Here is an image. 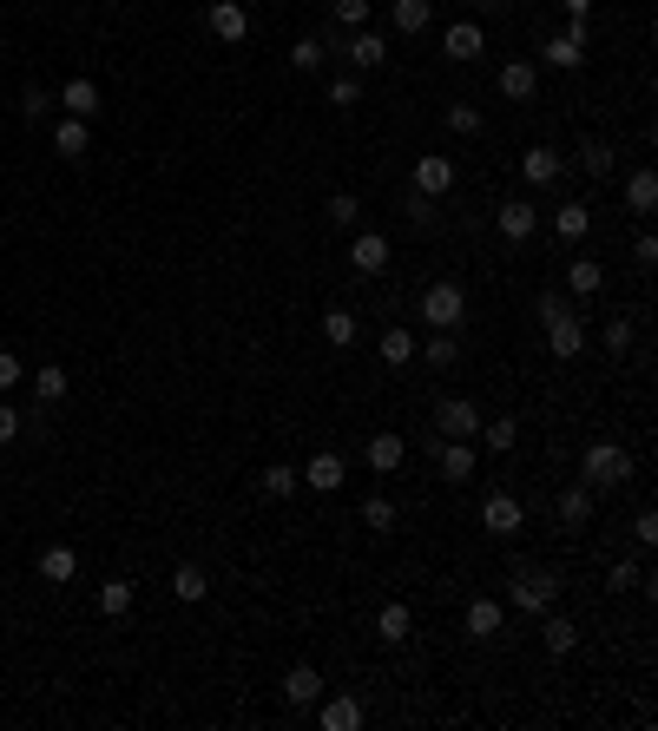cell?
Masks as SVG:
<instances>
[{"label":"cell","instance_id":"cell-1","mask_svg":"<svg viewBox=\"0 0 658 731\" xmlns=\"http://www.w3.org/2000/svg\"><path fill=\"white\" fill-rule=\"evenodd\" d=\"M415 317H422L428 330H461V323H468V290L441 277V284H428V290H422V303H415Z\"/></svg>","mask_w":658,"mask_h":731},{"label":"cell","instance_id":"cell-2","mask_svg":"<svg viewBox=\"0 0 658 731\" xmlns=\"http://www.w3.org/2000/svg\"><path fill=\"white\" fill-rule=\"evenodd\" d=\"M580 475H586V488H619V481H632V455L619 442H593L580 455Z\"/></svg>","mask_w":658,"mask_h":731},{"label":"cell","instance_id":"cell-3","mask_svg":"<svg viewBox=\"0 0 658 731\" xmlns=\"http://www.w3.org/2000/svg\"><path fill=\"white\" fill-rule=\"evenodd\" d=\"M507 600H514V613L540 620V613H547V606L560 600V580H553L547 567H527V573H514V593H507Z\"/></svg>","mask_w":658,"mask_h":731},{"label":"cell","instance_id":"cell-4","mask_svg":"<svg viewBox=\"0 0 658 731\" xmlns=\"http://www.w3.org/2000/svg\"><path fill=\"white\" fill-rule=\"evenodd\" d=\"M481 422H487V415L474 409L468 396L435 402V435H441V442H474V435H481Z\"/></svg>","mask_w":658,"mask_h":731},{"label":"cell","instance_id":"cell-5","mask_svg":"<svg viewBox=\"0 0 658 731\" xmlns=\"http://www.w3.org/2000/svg\"><path fill=\"white\" fill-rule=\"evenodd\" d=\"M547 323V350L560 356V363H580V350H586V323L573 317V310H553V317H540Z\"/></svg>","mask_w":658,"mask_h":731},{"label":"cell","instance_id":"cell-6","mask_svg":"<svg viewBox=\"0 0 658 731\" xmlns=\"http://www.w3.org/2000/svg\"><path fill=\"white\" fill-rule=\"evenodd\" d=\"M297 475H303V488H316V494H336V488L349 481V461L336 455V448H316V455L303 461Z\"/></svg>","mask_w":658,"mask_h":731},{"label":"cell","instance_id":"cell-7","mask_svg":"<svg viewBox=\"0 0 658 731\" xmlns=\"http://www.w3.org/2000/svg\"><path fill=\"white\" fill-rule=\"evenodd\" d=\"M204 27L218 33L224 47H237V40H251V7H244V0H211V14H204Z\"/></svg>","mask_w":658,"mask_h":731},{"label":"cell","instance_id":"cell-8","mask_svg":"<svg viewBox=\"0 0 658 731\" xmlns=\"http://www.w3.org/2000/svg\"><path fill=\"white\" fill-rule=\"evenodd\" d=\"M316 725L323 731H356L362 725V699L356 692H323V699H316Z\"/></svg>","mask_w":658,"mask_h":731},{"label":"cell","instance_id":"cell-9","mask_svg":"<svg viewBox=\"0 0 658 731\" xmlns=\"http://www.w3.org/2000/svg\"><path fill=\"white\" fill-rule=\"evenodd\" d=\"M336 53H349V66H356V73H376L382 60H389V40H382V33H369V27H356V33H343V47Z\"/></svg>","mask_w":658,"mask_h":731},{"label":"cell","instance_id":"cell-10","mask_svg":"<svg viewBox=\"0 0 658 731\" xmlns=\"http://www.w3.org/2000/svg\"><path fill=\"white\" fill-rule=\"evenodd\" d=\"M349 264H356V277H382L389 271V238L382 231H356L349 238Z\"/></svg>","mask_w":658,"mask_h":731},{"label":"cell","instance_id":"cell-11","mask_svg":"<svg viewBox=\"0 0 658 731\" xmlns=\"http://www.w3.org/2000/svg\"><path fill=\"white\" fill-rule=\"evenodd\" d=\"M494 231H501V238H507V244H527V238H533V231H540V211H533V205H527V198H507V205H501V211H494Z\"/></svg>","mask_w":658,"mask_h":731},{"label":"cell","instance_id":"cell-12","mask_svg":"<svg viewBox=\"0 0 658 731\" xmlns=\"http://www.w3.org/2000/svg\"><path fill=\"white\" fill-rule=\"evenodd\" d=\"M441 53H448V60H461V66H468V60H481V53H487V33H481V20H455V27L441 33Z\"/></svg>","mask_w":658,"mask_h":731},{"label":"cell","instance_id":"cell-13","mask_svg":"<svg viewBox=\"0 0 658 731\" xmlns=\"http://www.w3.org/2000/svg\"><path fill=\"white\" fill-rule=\"evenodd\" d=\"M481 527L487 534H520V527H527V508H520L514 494H487L481 501Z\"/></svg>","mask_w":658,"mask_h":731},{"label":"cell","instance_id":"cell-14","mask_svg":"<svg viewBox=\"0 0 658 731\" xmlns=\"http://www.w3.org/2000/svg\"><path fill=\"white\" fill-rule=\"evenodd\" d=\"M415 191H422V198H441V191H455V159H441V152H422V159H415Z\"/></svg>","mask_w":658,"mask_h":731},{"label":"cell","instance_id":"cell-15","mask_svg":"<svg viewBox=\"0 0 658 731\" xmlns=\"http://www.w3.org/2000/svg\"><path fill=\"white\" fill-rule=\"evenodd\" d=\"M474 461H481V455H474V442H441L435 448L441 481H455V488H461V481H474Z\"/></svg>","mask_w":658,"mask_h":731},{"label":"cell","instance_id":"cell-16","mask_svg":"<svg viewBox=\"0 0 658 731\" xmlns=\"http://www.w3.org/2000/svg\"><path fill=\"white\" fill-rule=\"evenodd\" d=\"M283 699L297 705V712H310V705L323 699V672H316V666H290V672H283Z\"/></svg>","mask_w":658,"mask_h":731},{"label":"cell","instance_id":"cell-17","mask_svg":"<svg viewBox=\"0 0 658 731\" xmlns=\"http://www.w3.org/2000/svg\"><path fill=\"white\" fill-rule=\"evenodd\" d=\"M626 211H632V218H652V211H658V172H652V165H639V172L626 178Z\"/></svg>","mask_w":658,"mask_h":731},{"label":"cell","instance_id":"cell-18","mask_svg":"<svg viewBox=\"0 0 658 731\" xmlns=\"http://www.w3.org/2000/svg\"><path fill=\"white\" fill-rule=\"evenodd\" d=\"M560 152H553V145H527V152H520V178H527V185H553V178H560Z\"/></svg>","mask_w":658,"mask_h":731},{"label":"cell","instance_id":"cell-19","mask_svg":"<svg viewBox=\"0 0 658 731\" xmlns=\"http://www.w3.org/2000/svg\"><path fill=\"white\" fill-rule=\"evenodd\" d=\"M494 86H501L507 99H533V93H540V66H533V60H507Z\"/></svg>","mask_w":658,"mask_h":731},{"label":"cell","instance_id":"cell-20","mask_svg":"<svg viewBox=\"0 0 658 731\" xmlns=\"http://www.w3.org/2000/svg\"><path fill=\"white\" fill-rule=\"evenodd\" d=\"M461 626H468V639H494L507 626V606L501 600H468V620Z\"/></svg>","mask_w":658,"mask_h":731},{"label":"cell","instance_id":"cell-21","mask_svg":"<svg viewBox=\"0 0 658 731\" xmlns=\"http://www.w3.org/2000/svg\"><path fill=\"white\" fill-rule=\"evenodd\" d=\"M566 290H573V297H599V290H606V264H599V257H573V264H566Z\"/></svg>","mask_w":658,"mask_h":731},{"label":"cell","instance_id":"cell-22","mask_svg":"<svg viewBox=\"0 0 658 731\" xmlns=\"http://www.w3.org/2000/svg\"><path fill=\"white\" fill-rule=\"evenodd\" d=\"M362 461H369L376 475H395V468L408 461V442H402V435H376V442L362 448Z\"/></svg>","mask_w":658,"mask_h":731},{"label":"cell","instance_id":"cell-23","mask_svg":"<svg viewBox=\"0 0 658 731\" xmlns=\"http://www.w3.org/2000/svg\"><path fill=\"white\" fill-rule=\"evenodd\" d=\"M540 620H547V626H540V639H547V652H553V659H566V652L580 646V626L566 620V613H553V606H547Z\"/></svg>","mask_w":658,"mask_h":731},{"label":"cell","instance_id":"cell-24","mask_svg":"<svg viewBox=\"0 0 658 731\" xmlns=\"http://www.w3.org/2000/svg\"><path fill=\"white\" fill-rule=\"evenodd\" d=\"M86 145H93L86 119H73V112H66L60 126H53V152H60V159H86Z\"/></svg>","mask_w":658,"mask_h":731},{"label":"cell","instance_id":"cell-25","mask_svg":"<svg viewBox=\"0 0 658 731\" xmlns=\"http://www.w3.org/2000/svg\"><path fill=\"white\" fill-rule=\"evenodd\" d=\"M540 60H547V66H560V73H580V66H586V47L573 40V33H553L547 47H540Z\"/></svg>","mask_w":658,"mask_h":731},{"label":"cell","instance_id":"cell-26","mask_svg":"<svg viewBox=\"0 0 658 731\" xmlns=\"http://www.w3.org/2000/svg\"><path fill=\"white\" fill-rule=\"evenodd\" d=\"M547 224H553V238H560V244H580L586 231H593V211H586V205H560Z\"/></svg>","mask_w":658,"mask_h":731},{"label":"cell","instance_id":"cell-27","mask_svg":"<svg viewBox=\"0 0 658 731\" xmlns=\"http://www.w3.org/2000/svg\"><path fill=\"white\" fill-rule=\"evenodd\" d=\"M323 336H329V350H356V310L329 303L323 310Z\"/></svg>","mask_w":658,"mask_h":731},{"label":"cell","instance_id":"cell-28","mask_svg":"<svg viewBox=\"0 0 658 731\" xmlns=\"http://www.w3.org/2000/svg\"><path fill=\"white\" fill-rule=\"evenodd\" d=\"M60 106L73 112V119H93V112H99V86L86 80V73H79V80H66V86H60Z\"/></svg>","mask_w":658,"mask_h":731},{"label":"cell","instance_id":"cell-29","mask_svg":"<svg viewBox=\"0 0 658 731\" xmlns=\"http://www.w3.org/2000/svg\"><path fill=\"white\" fill-rule=\"evenodd\" d=\"M40 580H47V587L79 580V554H73V547H47V554H40Z\"/></svg>","mask_w":658,"mask_h":731},{"label":"cell","instance_id":"cell-30","mask_svg":"<svg viewBox=\"0 0 658 731\" xmlns=\"http://www.w3.org/2000/svg\"><path fill=\"white\" fill-rule=\"evenodd\" d=\"M428 20H435V0H395V7H389V27L395 33H422Z\"/></svg>","mask_w":658,"mask_h":731},{"label":"cell","instance_id":"cell-31","mask_svg":"<svg viewBox=\"0 0 658 731\" xmlns=\"http://www.w3.org/2000/svg\"><path fill=\"white\" fill-rule=\"evenodd\" d=\"M257 488H264L270 501H290V494L303 488V475H297V468H290V461H270L264 475H257Z\"/></svg>","mask_w":658,"mask_h":731},{"label":"cell","instance_id":"cell-32","mask_svg":"<svg viewBox=\"0 0 658 731\" xmlns=\"http://www.w3.org/2000/svg\"><path fill=\"white\" fill-rule=\"evenodd\" d=\"M415 356H422V350H415V336H408L402 323H395V330H382V363H389V369H408Z\"/></svg>","mask_w":658,"mask_h":731},{"label":"cell","instance_id":"cell-33","mask_svg":"<svg viewBox=\"0 0 658 731\" xmlns=\"http://www.w3.org/2000/svg\"><path fill=\"white\" fill-rule=\"evenodd\" d=\"M586 521H593V488L580 481V488L560 494V527H586Z\"/></svg>","mask_w":658,"mask_h":731},{"label":"cell","instance_id":"cell-34","mask_svg":"<svg viewBox=\"0 0 658 731\" xmlns=\"http://www.w3.org/2000/svg\"><path fill=\"white\" fill-rule=\"evenodd\" d=\"M172 593H178L185 606H198L204 593H211V580H204V567H198V560H185V567L172 573Z\"/></svg>","mask_w":658,"mask_h":731},{"label":"cell","instance_id":"cell-35","mask_svg":"<svg viewBox=\"0 0 658 731\" xmlns=\"http://www.w3.org/2000/svg\"><path fill=\"white\" fill-rule=\"evenodd\" d=\"M376 639H389V646H402V639H408V600H389L376 613Z\"/></svg>","mask_w":658,"mask_h":731},{"label":"cell","instance_id":"cell-36","mask_svg":"<svg viewBox=\"0 0 658 731\" xmlns=\"http://www.w3.org/2000/svg\"><path fill=\"white\" fill-rule=\"evenodd\" d=\"M612 159H619V152H612L606 139H586V145H580V172H586V178H612Z\"/></svg>","mask_w":658,"mask_h":731},{"label":"cell","instance_id":"cell-37","mask_svg":"<svg viewBox=\"0 0 658 731\" xmlns=\"http://www.w3.org/2000/svg\"><path fill=\"white\" fill-rule=\"evenodd\" d=\"M66 389H73V376H66L60 363H47V369H33V396H40V402H60Z\"/></svg>","mask_w":658,"mask_h":731},{"label":"cell","instance_id":"cell-38","mask_svg":"<svg viewBox=\"0 0 658 731\" xmlns=\"http://www.w3.org/2000/svg\"><path fill=\"white\" fill-rule=\"evenodd\" d=\"M99 613H106V620H126L132 613V580H106V587H99Z\"/></svg>","mask_w":658,"mask_h":731},{"label":"cell","instance_id":"cell-39","mask_svg":"<svg viewBox=\"0 0 658 731\" xmlns=\"http://www.w3.org/2000/svg\"><path fill=\"white\" fill-rule=\"evenodd\" d=\"M474 442H487L494 455H507V448L520 442V422H514V415H501V422H481V435H474Z\"/></svg>","mask_w":658,"mask_h":731},{"label":"cell","instance_id":"cell-40","mask_svg":"<svg viewBox=\"0 0 658 731\" xmlns=\"http://www.w3.org/2000/svg\"><path fill=\"white\" fill-rule=\"evenodd\" d=\"M323 218L336 224V231H356V218H362V205H356V191H336V198H329V205H323Z\"/></svg>","mask_w":658,"mask_h":731},{"label":"cell","instance_id":"cell-41","mask_svg":"<svg viewBox=\"0 0 658 731\" xmlns=\"http://www.w3.org/2000/svg\"><path fill=\"white\" fill-rule=\"evenodd\" d=\"M362 527H369V534H389L395 527V501L389 494H369V501H362Z\"/></svg>","mask_w":658,"mask_h":731},{"label":"cell","instance_id":"cell-42","mask_svg":"<svg viewBox=\"0 0 658 731\" xmlns=\"http://www.w3.org/2000/svg\"><path fill=\"white\" fill-rule=\"evenodd\" d=\"M329 27H343V33L369 27V0H336V7H329Z\"/></svg>","mask_w":658,"mask_h":731},{"label":"cell","instance_id":"cell-43","mask_svg":"<svg viewBox=\"0 0 658 731\" xmlns=\"http://www.w3.org/2000/svg\"><path fill=\"white\" fill-rule=\"evenodd\" d=\"M323 60H329V47H323V40H310V33H303L297 47H290V66H297V73H316Z\"/></svg>","mask_w":658,"mask_h":731},{"label":"cell","instance_id":"cell-44","mask_svg":"<svg viewBox=\"0 0 658 731\" xmlns=\"http://www.w3.org/2000/svg\"><path fill=\"white\" fill-rule=\"evenodd\" d=\"M455 356H461L455 330H435V343H428V363H435V369H455Z\"/></svg>","mask_w":658,"mask_h":731},{"label":"cell","instance_id":"cell-45","mask_svg":"<svg viewBox=\"0 0 658 731\" xmlns=\"http://www.w3.org/2000/svg\"><path fill=\"white\" fill-rule=\"evenodd\" d=\"M639 580H645V567H639V560H612V573H606V587H612V593L639 587Z\"/></svg>","mask_w":658,"mask_h":731},{"label":"cell","instance_id":"cell-46","mask_svg":"<svg viewBox=\"0 0 658 731\" xmlns=\"http://www.w3.org/2000/svg\"><path fill=\"white\" fill-rule=\"evenodd\" d=\"M53 106V93L47 86H27V93H20V119H27V126H40V112Z\"/></svg>","mask_w":658,"mask_h":731},{"label":"cell","instance_id":"cell-47","mask_svg":"<svg viewBox=\"0 0 658 731\" xmlns=\"http://www.w3.org/2000/svg\"><path fill=\"white\" fill-rule=\"evenodd\" d=\"M329 106H362V80H356V73L329 80Z\"/></svg>","mask_w":658,"mask_h":731},{"label":"cell","instance_id":"cell-48","mask_svg":"<svg viewBox=\"0 0 658 731\" xmlns=\"http://www.w3.org/2000/svg\"><path fill=\"white\" fill-rule=\"evenodd\" d=\"M599 336H606V350H612V356H626V350H632V317H612Z\"/></svg>","mask_w":658,"mask_h":731},{"label":"cell","instance_id":"cell-49","mask_svg":"<svg viewBox=\"0 0 658 731\" xmlns=\"http://www.w3.org/2000/svg\"><path fill=\"white\" fill-rule=\"evenodd\" d=\"M632 541H639V547H658V514H652V508L632 514Z\"/></svg>","mask_w":658,"mask_h":731},{"label":"cell","instance_id":"cell-50","mask_svg":"<svg viewBox=\"0 0 658 731\" xmlns=\"http://www.w3.org/2000/svg\"><path fill=\"white\" fill-rule=\"evenodd\" d=\"M448 132H461V139L481 132V112H474V106H448Z\"/></svg>","mask_w":658,"mask_h":731},{"label":"cell","instance_id":"cell-51","mask_svg":"<svg viewBox=\"0 0 658 731\" xmlns=\"http://www.w3.org/2000/svg\"><path fill=\"white\" fill-rule=\"evenodd\" d=\"M20 429H27V415H20V409H7V402H0V442H14Z\"/></svg>","mask_w":658,"mask_h":731},{"label":"cell","instance_id":"cell-52","mask_svg":"<svg viewBox=\"0 0 658 731\" xmlns=\"http://www.w3.org/2000/svg\"><path fill=\"white\" fill-rule=\"evenodd\" d=\"M20 376H27V369H20V356H14V350H0V389H14Z\"/></svg>","mask_w":658,"mask_h":731},{"label":"cell","instance_id":"cell-53","mask_svg":"<svg viewBox=\"0 0 658 731\" xmlns=\"http://www.w3.org/2000/svg\"><path fill=\"white\" fill-rule=\"evenodd\" d=\"M408 218H415V224H435V198H422V191H415V198H408Z\"/></svg>","mask_w":658,"mask_h":731},{"label":"cell","instance_id":"cell-54","mask_svg":"<svg viewBox=\"0 0 658 731\" xmlns=\"http://www.w3.org/2000/svg\"><path fill=\"white\" fill-rule=\"evenodd\" d=\"M632 257H639V264H658V238H652V231H639V244H632Z\"/></svg>","mask_w":658,"mask_h":731},{"label":"cell","instance_id":"cell-55","mask_svg":"<svg viewBox=\"0 0 658 731\" xmlns=\"http://www.w3.org/2000/svg\"><path fill=\"white\" fill-rule=\"evenodd\" d=\"M560 7H566V14H586V7H593V0H560Z\"/></svg>","mask_w":658,"mask_h":731},{"label":"cell","instance_id":"cell-56","mask_svg":"<svg viewBox=\"0 0 658 731\" xmlns=\"http://www.w3.org/2000/svg\"><path fill=\"white\" fill-rule=\"evenodd\" d=\"M0 20H7V0H0Z\"/></svg>","mask_w":658,"mask_h":731}]
</instances>
